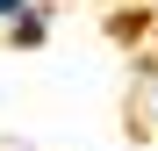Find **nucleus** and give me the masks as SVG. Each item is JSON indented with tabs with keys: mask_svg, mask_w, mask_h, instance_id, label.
I'll list each match as a JSON object with an SVG mask.
<instances>
[{
	"mask_svg": "<svg viewBox=\"0 0 158 151\" xmlns=\"http://www.w3.org/2000/svg\"><path fill=\"white\" fill-rule=\"evenodd\" d=\"M7 15H22V0H0V22H7Z\"/></svg>",
	"mask_w": 158,
	"mask_h": 151,
	"instance_id": "obj_1",
	"label": "nucleus"
}]
</instances>
